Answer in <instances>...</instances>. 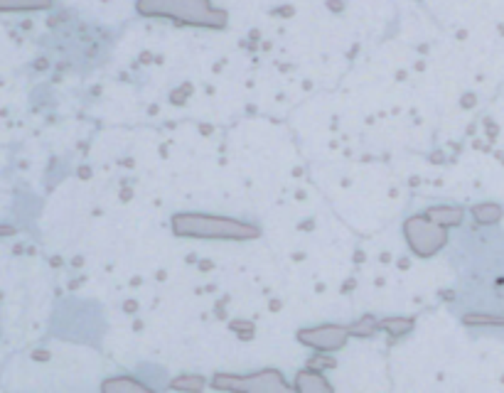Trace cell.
<instances>
[{
	"mask_svg": "<svg viewBox=\"0 0 504 393\" xmlns=\"http://www.w3.org/2000/svg\"><path fill=\"white\" fill-rule=\"evenodd\" d=\"M379 330L389 332V334H394V337H404L413 330V317H401V315L386 317V320L379 322Z\"/></svg>",
	"mask_w": 504,
	"mask_h": 393,
	"instance_id": "cell-11",
	"label": "cell"
},
{
	"mask_svg": "<svg viewBox=\"0 0 504 393\" xmlns=\"http://www.w3.org/2000/svg\"><path fill=\"white\" fill-rule=\"evenodd\" d=\"M296 391L300 393H333V383L325 378L323 371H317V369H303V371H298L296 376Z\"/></svg>",
	"mask_w": 504,
	"mask_h": 393,
	"instance_id": "cell-6",
	"label": "cell"
},
{
	"mask_svg": "<svg viewBox=\"0 0 504 393\" xmlns=\"http://www.w3.org/2000/svg\"><path fill=\"white\" fill-rule=\"evenodd\" d=\"M470 214H473V219L480 226H494V224L502 222L504 209L494 202H482V204H475V207L470 209Z\"/></svg>",
	"mask_w": 504,
	"mask_h": 393,
	"instance_id": "cell-7",
	"label": "cell"
},
{
	"mask_svg": "<svg viewBox=\"0 0 504 393\" xmlns=\"http://www.w3.org/2000/svg\"><path fill=\"white\" fill-rule=\"evenodd\" d=\"M172 233L182 238H217V241H251L259 238V226L219 214H175Z\"/></svg>",
	"mask_w": 504,
	"mask_h": 393,
	"instance_id": "cell-1",
	"label": "cell"
},
{
	"mask_svg": "<svg viewBox=\"0 0 504 393\" xmlns=\"http://www.w3.org/2000/svg\"><path fill=\"white\" fill-rule=\"evenodd\" d=\"M468 327H504V315H492V312H470L463 317Z\"/></svg>",
	"mask_w": 504,
	"mask_h": 393,
	"instance_id": "cell-12",
	"label": "cell"
},
{
	"mask_svg": "<svg viewBox=\"0 0 504 393\" xmlns=\"http://www.w3.org/2000/svg\"><path fill=\"white\" fill-rule=\"evenodd\" d=\"M428 217L431 219H436L438 224H443L445 229H450V226H460L463 224V219H465V209H460V207H431L428 209Z\"/></svg>",
	"mask_w": 504,
	"mask_h": 393,
	"instance_id": "cell-8",
	"label": "cell"
},
{
	"mask_svg": "<svg viewBox=\"0 0 504 393\" xmlns=\"http://www.w3.org/2000/svg\"><path fill=\"white\" fill-rule=\"evenodd\" d=\"M172 388H180V391H199V388H204V381L199 376H182V378H175V381L170 383Z\"/></svg>",
	"mask_w": 504,
	"mask_h": 393,
	"instance_id": "cell-14",
	"label": "cell"
},
{
	"mask_svg": "<svg viewBox=\"0 0 504 393\" xmlns=\"http://www.w3.org/2000/svg\"><path fill=\"white\" fill-rule=\"evenodd\" d=\"M349 339V327L342 325H317L298 330V341L317 352H339Z\"/></svg>",
	"mask_w": 504,
	"mask_h": 393,
	"instance_id": "cell-5",
	"label": "cell"
},
{
	"mask_svg": "<svg viewBox=\"0 0 504 393\" xmlns=\"http://www.w3.org/2000/svg\"><path fill=\"white\" fill-rule=\"evenodd\" d=\"M135 10L143 17H165L207 30H219L229 20L227 13L214 8L209 0H135Z\"/></svg>",
	"mask_w": 504,
	"mask_h": 393,
	"instance_id": "cell-2",
	"label": "cell"
},
{
	"mask_svg": "<svg viewBox=\"0 0 504 393\" xmlns=\"http://www.w3.org/2000/svg\"><path fill=\"white\" fill-rule=\"evenodd\" d=\"M52 6V0H0V13L13 10H45Z\"/></svg>",
	"mask_w": 504,
	"mask_h": 393,
	"instance_id": "cell-10",
	"label": "cell"
},
{
	"mask_svg": "<svg viewBox=\"0 0 504 393\" xmlns=\"http://www.w3.org/2000/svg\"><path fill=\"white\" fill-rule=\"evenodd\" d=\"M104 388L106 393H133V391H143L148 393L151 391V386H146V383H141L138 378L133 376H116V378H109V381H104Z\"/></svg>",
	"mask_w": 504,
	"mask_h": 393,
	"instance_id": "cell-9",
	"label": "cell"
},
{
	"mask_svg": "<svg viewBox=\"0 0 504 393\" xmlns=\"http://www.w3.org/2000/svg\"><path fill=\"white\" fill-rule=\"evenodd\" d=\"M404 236L408 249L418 256V259H431V256L441 254L448 246V229L431 219L426 212L408 217L404 222Z\"/></svg>",
	"mask_w": 504,
	"mask_h": 393,
	"instance_id": "cell-3",
	"label": "cell"
},
{
	"mask_svg": "<svg viewBox=\"0 0 504 393\" xmlns=\"http://www.w3.org/2000/svg\"><path fill=\"white\" fill-rule=\"evenodd\" d=\"M212 386L219 391H244V393H288L296 386L283 378L278 369H264L254 373H214Z\"/></svg>",
	"mask_w": 504,
	"mask_h": 393,
	"instance_id": "cell-4",
	"label": "cell"
},
{
	"mask_svg": "<svg viewBox=\"0 0 504 393\" xmlns=\"http://www.w3.org/2000/svg\"><path fill=\"white\" fill-rule=\"evenodd\" d=\"M379 327V322L374 320L372 315H367V317H362L359 322H354L352 327H349V334H354V337H369L372 332Z\"/></svg>",
	"mask_w": 504,
	"mask_h": 393,
	"instance_id": "cell-13",
	"label": "cell"
}]
</instances>
